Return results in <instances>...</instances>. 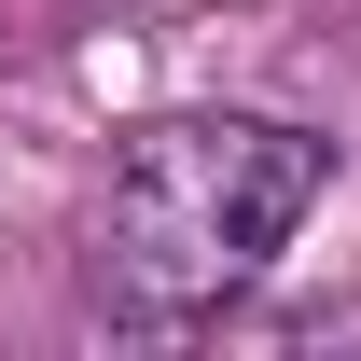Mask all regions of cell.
<instances>
[{
    "instance_id": "cell-1",
    "label": "cell",
    "mask_w": 361,
    "mask_h": 361,
    "mask_svg": "<svg viewBox=\"0 0 361 361\" xmlns=\"http://www.w3.org/2000/svg\"><path fill=\"white\" fill-rule=\"evenodd\" d=\"M319 153L278 111H167L126 139L97 195V306L111 319H209L278 264V236L319 209Z\"/></svg>"
}]
</instances>
